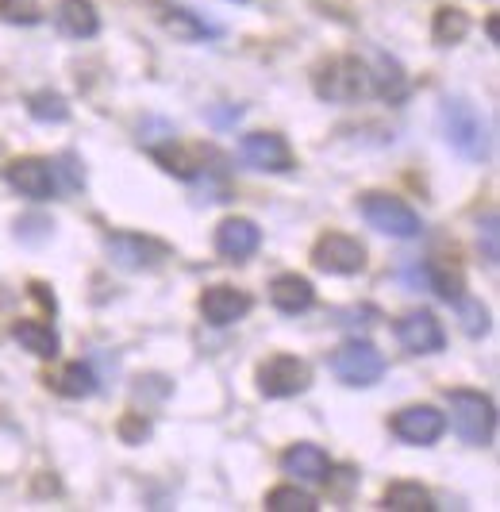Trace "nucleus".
<instances>
[{"label":"nucleus","instance_id":"1","mask_svg":"<svg viewBox=\"0 0 500 512\" xmlns=\"http://www.w3.org/2000/svg\"><path fill=\"white\" fill-rule=\"evenodd\" d=\"M312 89L320 101L331 104H354L362 97L374 93V81H370V66L354 54H339V58H327L316 66L312 74Z\"/></svg>","mask_w":500,"mask_h":512},{"label":"nucleus","instance_id":"2","mask_svg":"<svg viewBox=\"0 0 500 512\" xmlns=\"http://www.w3.org/2000/svg\"><path fill=\"white\" fill-rule=\"evenodd\" d=\"M447 405H450V428L466 439V443L485 447L493 439V428H497V405H493V397H485L477 389H450Z\"/></svg>","mask_w":500,"mask_h":512},{"label":"nucleus","instance_id":"3","mask_svg":"<svg viewBox=\"0 0 500 512\" xmlns=\"http://www.w3.org/2000/svg\"><path fill=\"white\" fill-rule=\"evenodd\" d=\"M358 212L366 216V224L377 228L381 235H393V239H416L424 224H420V212L412 205H404L393 193H362L358 197Z\"/></svg>","mask_w":500,"mask_h":512},{"label":"nucleus","instance_id":"4","mask_svg":"<svg viewBox=\"0 0 500 512\" xmlns=\"http://www.w3.org/2000/svg\"><path fill=\"white\" fill-rule=\"evenodd\" d=\"M312 266L320 274H335V278H350L366 270V247L347 235V231H324L312 243Z\"/></svg>","mask_w":500,"mask_h":512},{"label":"nucleus","instance_id":"5","mask_svg":"<svg viewBox=\"0 0 500 512\" xmlns=\"http://www.w3.org/2000/svg\"><path fill=\"white\" fill-rule=\"evenodd\" d=\"M443 135L462 158H485L489 154V139H485V124L477 116L470 101H447L443 104Z\"/></svg>","mask_w":500,"mask_h":512},{"label":"nucleus","instance_id":"6","mask_svg":"<svg viewBox=\"0 0 500 512\" xmlns=\"http://www.w3.org/2000/svg\"><path fill=\"white\" fill-rule=\"evenodd\" d=\"M312 382V366L297 355H274L258 366V393L270 397V401H285V397H297Z\"/></svg>","mask_w":500,"mask_h":512},{"label":"nucleus","instance_id":"7","mask_svg":"<svg viewBox=\"0 0 500 512\" xmlns=\"http://www.w3.org/2000/svg\"><path fill=\"white\" fill-rule=\"evenodd\" d=\"M331 370H335V378L343 385H374L381 382V374H385V359H381V351H377L374 343H358V339H350L343 343L335 355H331Z\"/></svg>","mask_w":500,"mask_h":512},{"label":"nucleus","instance_id":"8","mask_svg":"<svg viewBox=\"0 0 500 512\" xmlns=\"http://www.w3.org/2000/svg\"><path fill=\"white\" fill-rule=\"evenodd\" d=\"M397 343L412 355H439L447 347V332H443L435 312L416 308V312H404L397 320Z\"/></svg>","mask_w":500,"mask_h":512},{"label":"nucleus","instance_id":"9","mask_svg":"<svg viewBox=\"0 0 500 512\" xmlns=\"http://www.w3.org/2000/svg\"><path fill=\"white\" fill-rule=\"evenodd\" d=\"M239 151L247 158V166L266 170V174H289V170L297 166L293 147H289L285 135H277V131H250L247 139L239 143Z\"/></svg>","mask_w":500,"mask_h":512},{"label":"nucleus","instance_id":"10","mask_svg":"<svg viewBox=\"0 0 500 512\" xmlns=\"http://www.w3.org/2000/svg\"><path fill=\"white\" fill-rule=\"evenodd\" d=\"M393 436L400 443H412V447H431L435 439L447 432V416L439 409H431V405H408V409H400L393 416Z\"/></svg>","mask_w":500,"mask_h":512},{"label":"nucleus","instance_id":"11","mask_svg":"<svg viewBox=\"0 0 500 512\" xmlns=\"http://www.w3.org/2000/svg\"><path fill=\"white\" fill-rule=\"evenodd\" d=\"M4 181L27 197V201H50L54 197V166H50L47 158H12L8 166H4Z\"/></svg>","mask_w":500,"mask_h":512},{"label":"nucleus","instance_id":"12","mask_svg":"<svg viewBox=\"0 0 500 512\" xmlns=\"http://www.w3.org/2000/svg\"><path fill=\"white\" fill-rule=\"evenodd\" d=\"M108 255L124 270H150V266H158L162 258L170 255V247L158 243V239H147V235L120 231V235H108Z\"/></svg>","mask_w":500,"mask_h":512},{"label":"nucleus","instance_id":"13","mask_svg":"<svg viewBox=\"0 0 500 512\" xmlns=\"http://www.w3.org/2000/svg\"><path fill=\"white\" fill-rule=\"evenodd\" d=\"M250 305H254L250 293L235 289V285H212V289L200 293V316L208 324H216V328H227V324L243 320L250 312Z\"/></svg>","mask_w":500,"mask_h":512},{"label":"nucleus","instance_id":"14","mask_svg":"<svg viewBox=\"0 0 500 512\" xmlns=\"http://www.w3.org/2000/svg\"><path fill=\"white\" fill-rule=\"evenodd\" d=\"M258 247H262V231L247 216H227L224 224L216 228V251L224 258H231V262H243Z\"/></svg>","mask_w":500,"mask_h":512},{"label":"nucleus","instance_id":"15","mask_svg":"<svg viewBox=\"0 0 500 512\" xmlns=\"http://www.w3.org/2000/svg\"><path fill=\"white\" fill-rule=\"evenodd\" d=\"M281 470L297 482H327V470H331V459H327L324 447L316 443H293L285 455H281Z\"/></svg>","mask_w":500,"mask_h":512},{"label":"nucleus","instance_id":"16","mask_svg":"<svg viewBox=\"0 0 500 512\" xmlns=\"http://www.w3.org/2000/svg\"><path fill=\"white\" fill-rule=\"evenodd\" d=\"M270 301H274L277 312L297 316V312H308V308H312L316 289H312V282H308L304 274H277L274 282H270Z\"/></svg>","mask_w":500,"mask_h":512},{"label":"nucleus","instance_id":"17","mask_svg":"<svg viewBox=\"0 0 500 512\" xmlns=\"http://www.w3.org/2000/svg\"><path fill=\"white\" fill-rule=\"evenodd\" d=\"M12 335L35 359H58V351H62V339H58V332L50 328L47 320H16Z\"/></svg>","mask_w":500,"mask_h":512},{"label":"nucleus","instance_id":"18","mask_svg":"<svg viewBox=\"0 0 500 512\" xmlns=\"http://www.w3.org/2000/svg\"><path fill=\"white\" fill-rule=\"evenodd\" d=\"M58 27L74 39H93L100 31V16L93 8V0H58V12H54Z\"/></svg>","mask_w":500,"mask_h":512},{"label":"nucleus","instance_id":"19","mask_svg":"<svg viewBox=\"0 0 500 512\" xmlns=\"http://www.w3.org/2000/svg\"><path fill=\"white\" fill-rule=\"evenodd\" d=\"M427 282H431V289L447 305H454L458 297H466V278H462V266L454 258H431L427 262Z\"/></svg>","mask_w":500,"mask_h":512},{"label":"nucleus","instance_id":"20","mask_svg":"<svg viewBox=\"0 0 500 512\" xmlns=\"http://www.w3.org/2000/svg\"><path fill=\"white\" fill-rule=\"evenodd\" d=\"M381 505H385L389 512H431L435 509L431 493H427L420 482H393V486L385 489Z\"/></svg>","mask_w":500,"mask_h":512},{"label":"nucleus","instance_id":"21","mask_svg":"<svg viewBox=\"0 0 500 512\" xmlns=\"http://www.w3.org/2000/svg\"><path fill=\"white\" fill-rule=\"evenodd\" d=\"M470 35V16L462 12V8H439L435 12V20H431V39L439 43V47H454V43H462Z\"/></svg>","mask_w":500,"mask_h":512},{"label":"nucleus","instance_id":"22","mask_svg":"<svg viewBox=\"0 0 500 512\" xmlns=\"http://www.w3.org/2000/svg\"><path fill=\"white\" fill-rule=\"evenodd\" d=\"M370 81H374V93H381L385 101H400L408 93V77L400 70L393 58H377V70H370Z\"/></svg>","mask_w":500,"mask_h":512},{"label":"nucleus","instance_id":"23","mask_svg":"<svg viewBox=\"0 0 500 512\" xmlns=\"http://www.w3.org/2000/svg\"><path fill=\"white\" fill-rule=\"evenodd\" d=\"M54 389H58L62 397H74V401L77 397H89V393L97 389V374H93L85 362H70V366L54 378Z\"/></svg>","mask_w":500,"mask_h":512},{"label":"nucleus","instance_id":"24","mask_svg":"<svg viewBox=\"0 0 500 512\" xmlns=\"http://www.w3.org/2000/svg\"><path fill=\"white\" fill-rule=\"evenodd\" d=\"M266 509L270 512H316V497L312 493H304L297 486H277L266 493Z\"/></svg>","mask_w":500,"mask_h":512},{"label":"nucleus","instance_id":"25","mask_svg":"<svg viewBox=\"0 0 500 512\" xmlns=\"http://www.w3.org/2000/svg\"><path fill=\"white\" fill-rule=\"evenodd\" d=\"M150 154L162 162V170H170L174 178H197L200 174V162L193 158V151H185V147H150Z\"/></svg>","mask_w":500,"mask_h":512},{"label":"nucleus","instance_id":"26","mask_svg":"<svg viewBox=\"0 0 500 512\" xmlns=\"http://www.w3.org/2000/svg\"><path fill=\"white\" fill-rule=\"evenodd\" d=\"M162 27H166L174 39H181V43H197V39L208 35V27L200 24L189 8H170V12L162 16Z\"/></svg>","mask_w":500,"mask_h":512},{"label":"nucleus","instance_id":"27","mask_svg":"<svg viewBox=\"0 0 500 512\" xmlns=\"http://www.w3.org/2000/svg\"><path fill=\"white\" fill-rule=\"evenodd\" d=\"M27 112H31L39 124H62V120L70 116V104H66V97H58V93H35V97L27 101Z\"/></svg>","mask_w":500,"mask_h":512},{"label":"nucleus","instance_id":"28","mask_svg":"<svg viewBox=\"0 0 500 512\" xmlns=\"http://www.w3.org/2000/svg\"><path fill=\"white\" fill-rule=\"evenodd\" d=\"M454 305H458V316H462V332L474 335V339H477V335L489 332V312L477 305V301H466V297H458Z\"/></svg>","mask_w":500,"mask_h":512},{"label":"nucleus","instance_id":"29","mask_svg":"<svg viewBox=\"0 0 500 512\" xmlns=\"http://www.w3.org/2000/svg\"><path fill=\"white\" fill-rule=\"evenodd\" d=\"M0 16L12 20V24H39L43 20L35 0H0Z\"/></svg>","mask_w":500,"mask_h":512},{"label":"nucleus","instance_id":"30","mask_svg":"<svg viewBox=\"0 0 500 512\" xmlns=\"http://www.w3.org/2000/svg\"><path fill=\"white\" fill-rule=\"evenodd\" d=\"M120 436L124 443H143L150 436V420H143V412H127L120 420Z\"/></svg>","mask_w":500,"mask_h":512},{"label":"nucleus","instance_id":"31","mask_svg":"<svg viewBox=\"0 0 500 512\" xmlns=\"http://www.w3.org/2000/svg\"><path fill=\"white\" fill-rule=\"evenodd\" d=\"M485 262L497 266V216L485 220Z\"/></svg>","mask_w":500,"mask_h":512},{"label":"nucleus","instance_id":"32","mask_svg":"<svg viewBox=\"0 0 500 512\" xmlns=\"http://www.w3.org/2000/svg\"><path fill=\"white\" fill-rule=\"evenodd\" d=\"M31 293H35V297H39V301H43L47 308H54V297L47 293V285H43V282H31Z\"/></svg>","mask_w":500,"mask_h":512},{"label":"nucleus","instance_id":"33","mask_svg":"<svg viewBox=\"0 0 500 512\" xmlns=\"http://www.w3.org/2000/svg\"><path fill=\"white\" fill-rule=\"evenodd\" d=\"M150 4H166V0H150Z\"/></svg>","mask_w":500,"mask_h":512}]
</instances>
